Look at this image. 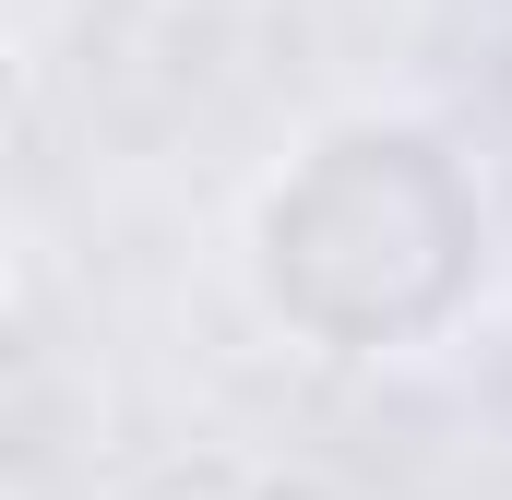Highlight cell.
Returning <instances> with one entry per match:
<instances>
[{
    "label": "cell",
    "instance_id": "obj_2",
    "mask_svg": "<svg viewBox=\"0 0 512 500\" xmlns=\"http://www.w3.org/2000/svg\"><path fill=\"white\" fill-rule=\"evenodd\" d=\"M262 500H334V489H310V477H274V489H262Z\"/></svg>",
    "mask_w": 512,
    "mask_h": 500
},
{
    "label": "cell",
    "instance_id": "obj_1",
    "mask_svg": "<svg viewBox=\"0 0 512 500\" xmlns=\"http://www.w3.org/2000/svg\"><path fill=\"white\" fill-rule=\"evenodd\" d=\"M370 250H382L417 346L477 298V274H489V203L465 191L453 143H429L405 120H358L334 143H310L251 215L262 298L298 334L346 346V358H370Z\"/></svg>",
    "mask_w": 512,
    "mask_h": 500
}]
</instances>
